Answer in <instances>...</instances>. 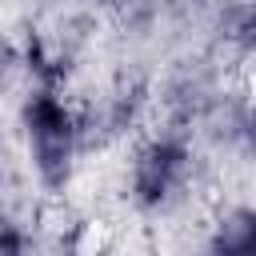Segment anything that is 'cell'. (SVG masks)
Instances as JSON below:
<instances>
[{"mask_svg":"<svg viewBox=\"0 0 256 256\" xmlns=\"http://www.w3.org/2000/svg\"><path fill=\"white\" fill-rule=\"evenodd\" d=\"M248 144H252V152H256V112L248 116Z\"/></svg>","mask_w":256,"mask_h":256,"instance_id":"obj_1","label":"cell"},{"mask_svg":"<svg viewBox=\"0 0 256 256\" xmlns=\"http://www.w3.org/2000/svg\"><path fill=\"white\" fill-rule=\"evenodd\" d=\"M248 220H252V236H256V212H252V216H248Z\"/></svg>","mask_w":256,"mask_h":256,"instance_id":"obj_2","label":"cell"}]
</instances>
